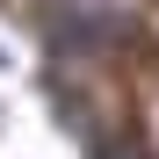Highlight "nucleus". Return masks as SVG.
<instances>
[{
    "label": "nucleus",
    "mask_w": 159,
    "mask_h": 159,
    "mask_svg": "<svg viewBox=\"0 0 159 159\" xmlns=\"http://www.w3.org/2000/svg\"><path fill=\"white\" fill-rule=\"evenodd\" d=\"M36 36L51 43V58H101L138 36V22L116 7H94V0H43L36 7Z\"/></svg>",
    "instance_id": "f257e3e1"
}]
</instances>
